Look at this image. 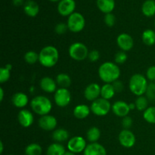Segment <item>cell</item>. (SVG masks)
<instances>
[{
    "label": "cell",
    "instance_id": "6da1fadb",
    "mask_svg": "<svg viewBox=\"0 0 155 155\" xmlns=\"http://www.w3.org/2000/svg\"><path fill=\"white\" fill-rule=\"evenodd\" d=\"M120 73L119 66L113 62H104L98 68V76L104 83H113L118 80Z\"/></svg>",
    "mask_w": 155,
    "mask_h": 155
},
{
    "label": "cell",
    "instance_id": "7a4b0ae2",
    "mask_svg": "<svg viewBox=\"0 0 155 155\" xmlns=\"http://www.w3.org/2000/svg\"><path fill=\"white\" fill-rule=\"evenodd\" d=\"M59 59V52L57 48L53 45L43 47L39 53V62L45 68H52Z\"/></svg>",
    "mask_w": 155,
    "mask_h": 155
},
{
    "label": "cell",
    "instance_id": "3957f363",
    "mask_svg": "<svg viewBox=\"0 0 155 155\" xmlns=\"http://www.w3.org/2000/svg\"><path fill=\"white\" fill-rule=\"evenodd\" d=\"M30 107L34 113L39 116L47 115L51 112L52 104L48 98L43 95L34 97L30 101Z\"/></svg>",
    "mask_w": 155,
    "mask_h": 155
},
{
    "label": "cell",
    "instance_id": "277c9868",
    "mask_svg": "<svg viewBox=\"0 0 155 155\" xmlns=\"http://www.w3.org/2000/svg\"><path fill=\"white\" fill-rule=\"evenodd\" d=\"M148 83L147 78L142 74H134L130 78L129 82V88L132 93L136 96H142L145 94Z\"/></svg>",
    "mask_w": 155,
    "mask_h": 155
},
{
    "label": "cell",
    "instance_id": "5b68a950",
    "mask_svg": "<svg viewBox=\"0 0 155 155\" xmlns=\"http://www.w3.org/2000/svg\"><path fill=\"white\" fill-rule=\"evenodd\" d=\"M89 50L85 44L80 42H76L71 44L68 49L69 55L73 60L82 61L88 58Z\"/></svg>",
    "mask_w": 155,
    "mask_h": 155
},
{
    "label": "cell",
    "instance_id": "8992f818",
    "mask_svg": "<svg viewBox=\"0 0 155 155\" xmlns=\"http://www.w3.org/2000/svg\"><path fill=\"white\" fill-rule=\"evenodd\" d=\"M67 24H68V30L71 32L80 33L86 26V20L82 14L79 12H74L68 17Z\"/></svg>",
    "mask_w": 155,
    "mask_h": 155
},
{
    "label": "cell",
    "instance_id": "52a82bcc",
    "mask_svg": "<svg viewBox=\"0 0 155 155\" xmlns=\"http://www.w3.org/2000/svg\"><path fill=\"white\" fill-rule=\"evenodd\" d=\"M112 105L108 100L99 98L92 101L90 106L91 112L98 117L106 116L111 110Z\"/></svg>",
    "mask_w": 155,
    "mask_h": 155
},
{
    "label": "cell",
    "instance_id": "ba28073f",
    "mask_svg": "<svg viewBox=\"0 0 155 155\" xmlns=\"http://www.w3.org/2000/svg\"><path fill=\"white\" fill-rule=\"evenodd\" d=\"M54 100L55 104L60 107H65L71 103V95L70 91L64 88H59L54 92Z\"/></svg>",
    "mask_w": 155,
    "mask_h": 155
},
{
    "label": "cell",
    "instance_id": "9c48e42d",
    "mask_svg": "<svg viewBox=\"0 0 155 155\" xmlns=\"http://www.w3.org/2000/svg\"><path fill=\"white\" fill-rule=\"evenodd\" d=\"M68 151L74 153V154H78L85 151L86 146V142L85 139L82 136H74L68 140Z\"/></svg>",
    "mask_w": 155,
    "mask_h": 155
},
{
    "label": "cell",
    "instance_id": "30bf717a",
    "mask_svg": "<svg viewBox=\"0 0 155 155\" xmlns=\"http://www.w3.org/2000/svg\"><path fill=\"white\" fill-rule=\"evenodd\" d=\"M118 140L123 147L130 148L136 144V136L130 130H123L118 136Z\"/></svg>",
    "mask_w": 155,
    "mask_h": 155
},
{
    "label": "cell",
    "instance_id": "8fae6325",
    "mask_svg": "<svg viewBox=\"0 0 155 155\" xmlns=\"http://www.w3.org/2000/svg\"><path fill=\"white\" fill-rule=\"evenodd\" d=\"M76 8L75 0H61L58 4V12L64 17H69L74 13Z\"/></svg>",
    "mask_w": 155,
    "mask_h": 155
},
{
    "label": "cell",
    "instance_id": "7c38bea8",
    "mask_svg": "<svg viewBox=\"0 0 155 155\" xmlns=\"http://www.w3.org/2000/svg\"><path fill=\"white\" fill-rule=\"evenodd\" d=\"M39 127L45 131H53L58 125L57 119L52 115H44L39 119Z\"/></svg>",
    "mask_w": 155,
    "mask_h": 155
},
{
    "label": "cell",
    "instance_id": "4fadbf2b",
    "mask_svg": "<svg viewBox=\"0 0 155 155\" xmlns=\"http://www.w3.org/2000/svg\"><path fill=\"white\" fill-rule=\"evenodd\" d=\"M117 43L118 47L124 51H130L134 45L133 38L130 34L126 33H120L117 38Z\"/></svg>",
    "mask_w": 155,
    "mask_h": 155
},
{
    "label": "cell",
    "instance_id": "5bb4252c",
    "mask_svg": "<svg viewBox=\"0 0 155 155\" xmlns=\"http://www.w3.org/2000/svg\"><path fill=\"white\" fill-rule=\"evenodd\" d=\"M101 96V86L95 83H90L84 90V97L87 101H94Z\"/></svg>",
    "mask_w": 155,
    "mask_h": 155
},
{
    "label": "cell",
    "instance_id": "9a60e30c",
    "mask_svg": "<svg viewBox=\"0 0 155 155\" xmlns=\"http://www.w3.org/2000/svg\"><path fill=\"white\" fill-rule=\"evenodd\" d=\"M111 110L116 116L120 117H124L126 116H128L130 111L129 104H127L124 101H115L112 104Z\"/></svg>",
    "mask_w": 155,
    "mask_h": 155
},
{
    "label": "cell",
    "instance_id": "2e32d148",
    "mask_svg": "<svg viewBox=\"0 0 155 155\" xmlns=\"http://www.w3.org/2000/svg\"><path fill=\"white\" fill-rule=\"evenodd\" d=\"M18 120L20 125L24 128L31 127L34 121V117L33 114L27 109H22L19 111L18 115Z\"/></svg>",
    "mask_w": 155,
    "mask_h": 155
},
{
    "label": "cell",
    "instance_id": "e0dca14e",
    "mask_svg": "<svg viewBox=\"0 0 155 155\" xmlns=\"http://www.w3.org/2000/svg\"><path fill=\"white\" fill-rule=\"evenodd\" d=\"M39 86L41 89L47 93H53L57 90V83L50 77H42L39 82Z\"/></svg>",
    "mask_w": 155,
    "mask_h": 155
},
{
    "label": "cell",
    "instance_id": "ac0fdd59",
    "mask_svg": "<svg viewBox=\"0 0 155 155\" xmlns=\"http://www.w3.org/2000/svg\"><path fill=\"white\" fill-rule=\"evenodd\" d=\"M83 155H107V151L103 145L95 142L87 145L83 151Z\"/></svg>",
    "mask_w": 155,
    "mask_h": 155
},
{
    "label": "cell",
    "instance_id": "d6986e66",
    "mask_svg": "<svg viewBox=\"0 0 155 155\" xmlns=\"http://www.w3.org/2000/svg\"><path fill=\"white\" fill-rule=\"evenodd\" d=\"M12 104L18 108L26 107L29 102V98L24 92H17L12 96Z\"/></svg>",
    "mask_w": 155,
    "mask_h": 155
},
{
    "label": "cell",
    "instance_id": "ffe728a7",
    "mask_svg": "<svg viewBox=\"0 0 155 155\" xmlns=\"http://www.w3.org/2000/svg\"><path fill=\"white\" fill-rule=\"evenodd\" d=\"M96 5L98 8L105 15L112 13L114 9L115 8L114 0H97Z\"/></svg>",
    "mask_w": 155,
    "mask_h": 155
},
{
    "label": "cell",
    "instance_id": "44dd1931",
    "mask_svg": "<svg viewBox=\"0 0 155 155\" xmlns=\"http://www.w3.org/2000/svg\"><path fill=\"white\" fill-rule=\"evenodd\" d=\"M24 12L27 16L30 17V18H34L39 12V5L36 2L33 1V0L27 1L24 4Z\"/></svg>",
    "mask_w": 155,
    "mask_h": 155
},
{
    "label": "cell",
    "instance_id": "7402d4cb",
    "mask_svg": "<svg viewBox=\"0 0 155 155\" xmlns=\"http://www.w3.org/2000/svg\"><path fill=\"white\" fill-rule=\"evenodd\" d=\"M91 109L86 104H78L76 106L74 109V117L79 120H83L87 117L89 114H90Z\"/></svg>",
    "mask_w": 155,
    "mask_h": 155
},
{
    "label": "cell",
    "instance_id": "603a6c76",
    "mask_svg": "<svg viewBox=\"0 0 155 155\" xmlns=\"http://www.w3.org/2000/svg\"><path fill=\"white\" fill-rule=\"evenodd\" d=\"M142 12L145 16L151 18L155 15V1L146 0L144 2L142 6Z\"/></svg>",
    "mask_w": 155,
    "mask_h": 155
},
{
    "label": "cell",
    "instance_id": "cb8c5ba5",
    "mask_svg": "<svg viewBox=\"0 0 155 155\" xmlns=\"http://www.w3.org/2000/svg\"><path fill=\"white\" fill-rule=\"evenodd\" d=\"M53 140L55 141L58 143L66 142L69 139V133L65 129H57L53 131L52 135Z\"/></svg>",
    "mask_w": 155,
    "mask_h": 155
},
{
    "label": "cell",
    "instance_id": "d4e9b609",
    "mask_svg": "<svg viewBox=\"0 0 155 155\" xmlns=\"http://www.w3.org/2000/svg\"><path fill=\"white\" fill-rule=\"evenodd\" d=\"M115 92L112 83H104L101 87V98L106 100H110L114 96Z\"/></svg>",
    "mask_w": 155,
    "mask_h": 155
},
{
    "label": "cell",
    "instance_id": "484cf974",
    "mask_svg": "<svg viewBox=\"0 0 155 155\" xmlns=\"http://www.w3.org/2000/svg\"><path fill=\"white\" fill-rule=\"evenodd\" d=\"M66 153L64 147L61 143L54 142L51 144L47 148L46 155H64Z\"/></svg>",
    "mask_w": 155,
    "mask_h": 155
},
{
    "label": "cell",
    "instance_id": "4316f807",
    "mask_svg": "<svg viewBox=\"0 0 155 155\" xmlns=\"http://www.w3.org/2000/svg\"><path fill=\"white\" fill-rule=\"evenodd\" d=\"M142 39L144 44L148 46L155 44V31L151 29H147L142 33Z\"/></svg>",
    "mask_w": 155,
    "mask_h": 155
},
{
    "label": "cell",
    "instance_id": "83f0119b",
    "mask_svg": "<svg viewBox=\"0 0 155 155\" xmlns=\"http://www.w3.org/2000/svg\"><path fill=\"white\" fill-rule=\"evenodd\" d=\"M55 81L58 86H60V88H64V89H68L71 85V82H72L71 77L64 73L58 74Z\"/></svg>",
    "mask_w": 155,
    "mask_h": 155
},
{
    "label": "cell",
    "instance_id": "f1b7e54d",
    "mask_svg": "<svg viewBox=\"0 0 155 155\" xmlns=\"http://www.w3.org/2000/svg\"><path fill=\"white\" fill-rule=\"evenodd\" d=\"M101 137V131L96 127H92L88 130L86 133V138L90 143H95L99 140Z\"/></svg>",
    "mask_w": 155,
    "mask_h": 155
},
{
    "label": "cell",
    "instance_id": "f546056e",
    "mask_svg": "<svg viewBox=\"0 0 155 155\" xmlns=\"http://www.w3.org/2000/svg\"><path fill=\"white\" fill-rule=\"evenodd\" d=\"M42 152V147L37 143L30 144L25 148L26 155H41Z\"/></svg>",
    "mask_w": 155,
    "mask_h": 155
},
{
    "label": "cell",
    "instance_id": "4dcf8cb0",
    "mask_svg": "<svg viewBox=\"0 0 155 155\" xmlns=\"http://www.w3.org/2000/svg\"><path fill=\"white\" fill-rule=\"evenodd\" d=\"M143 118L146 122L155 124V107H148L144 111Z\"/></svg>",
    "mask_w": 155,
    "mask_h": 155
},
{
    "label": "cell",
    "instance_id": "1f68e13d",
    "mask_svg": "<svg viewBox=\"0 0 155 155\" xmlns=\"http://www.w3.org/2000/svg\"><path fill=\"white\" fill-rule=\"evenodd\" d=\"M135 104H136V109L139 111H145L147 108H148V98L146 97L143 96H139L136 98V101H135Z\"/></svg>",
    "mask_w": 155,
    "mask_h": 155
},
{
    "label": "cell",
    "instance_id": "d6a6232c",
    "mask_svg": "<svg viewBox=\"0 0 155 155\" xmlns=\"http://www.w3.org/2000/svg\"><path fill=\"white\" fill-rule=\"evenodd\" d=\"M24 60L29 64H34L39 61V53L34 51H28L24 54Z\"/></svg>",
    "mask_w": 155,
    "mask_h": 155
},
{
    "label": "cell",
    "instance_id": "836d02e7",
    "mask_svg": "<svg viewBox=\"0 0 155 155\" xmlns=\"http://www.w3.org/2000/svg\"><path fill=\"white\" fill-rule=\"evenodd\" d=\"M11 71L5 67L0 68V83H4L10 79Z\"/></svg>",
    "mask_w": 155,
    "mask_h": 155
},
{
    "label": "cell",
    "instance_id": "e575fe53",
    "mask_svg": "<svg viewBox=\"0 0 155 155\" xmlns=\"http://www.w3.org/2000/svg\"><path fill=\"white\" fill-rule=\"evenodd\" d=\"M127 58H128V56H127V54L126 53V51H120L115 54V63L117 64H122L125 63L127 61Z\"/></svg>",
    "mask_w": 155,
    "mask_h": 155
},
{
    "label": "cell",
    "instance_id": "d590c367",
    "mask_svg": "<svg viewBox=\"0 0 155 155\" xmlns=\"http://www.w3.org/2000/svg\"><path fill=\"white\" fill-rule=\"evenodd\" d=\"M145 94L148 99L155 100V83L154 82H151L148 84Z\"/></svg>",
    "mask_w": 155,
    "mask_h": 155
},
{
    "label": "cell",
    "instance_id": "8d00e7d4",
    "mask_svg": "<svg viewBox=\"0 0 155 155\" xmlns=\"http://www.w3.org/2000/svg\"><path fill=\"white\" fill-rule=\"evenodd\" d=\"M104 21L106 25L109 27H112L114 26L115 22H116V17L114 14L108 13L104 15Z\"/></svg>",
    "mask_w": 155,
    "mask_h": 155
},
{
    "label": "cell",
    "instance_id": "74e56055",
    "mask_svg": "<svg viewBox=\"0 0 155 155\" xmlns=\"http://www.w3.org/2000/svg\"><path fill=\"white\" fill-rule=\"evenodd\" d=\"M68 30V24H65V23H58V24H56V26L54 27V31L58 35H62L64 34Z\"/></svg>",
    "mask_w": 155,
    "mask_h": 155
},
{
    "label": "cell",
    "instance_id": "f35d334b",
    "mask_svg": "<svg viewBox=\"0 0 155 155\" xmlns=\"http://www.w3.org/2000/svg\"><path fill=\"white\" fill-rule=\"evenodd\" d=\"M88 58L91 62H96L100 58V53L97 50H92L88 54Z\"/></svg>",
    "mask_w": 155,
    "mask_h": 155
},
{
    "label": "cell",
    "instance_id": "ab89813d",
    "mask_svg": "<svg viewBox=\"0 0 155 155\" xmlns=\"http://www.w3.org/2000/svg\"><path fill=\"white\" fill-rule=\"evenodd\" d=\"M133 119L130 116H126L123 117L122 126L124 128V130H130V128L133 125Z\"/></svg>",
    "mask_w": 155,
    "mask_h": 155
},
{
    "label": "cell",
    "instance_id": "60d3db41",
    "mask_svg": "<svg viewBox=\"0 0 155 155\" xmlns=\"http://www.w3.org/2000/svg\"><path fill=\"white\" fill-rule=\"evenodd\" d=\"M146 77L151 82H154L155 80V66H151L148 68L146 72Z\"/></svg>",
    "mask_w": 155,
    "mask_h": 155
},
{
    "label": "cell",
    "instance_id": "b9f144b4",
    "mask_svg": "<svg viewBox=\"0 0 155 155\" xmlns=\"http://www.w3.org/2000/svg\"><path fill=\"white\" fill-rule=\"evenodd\" d=\"M112 85H113L114 89L115 92H121L124 89V83H123L121 81H120L119 80L114 82V83H112Z\"/></svg>",
    "mask_w": 155,
    "mask_h": 155
},
{
    "label": "cell",
    "instance_id": "7bdbcfd3",
    "mask_svg": "<svg viewBox=\"0 0 155 155\" xmlns=\"http://www.w3.org/2000/svg\"><path fill=\"white\" fill-rule=\"evenodd\" d=\"M14 5L15 6H21L24 3V0H12Z\"/></svg>",
    "mask_w": 155,
    "mask_h": 155
},
{
    "label": "cell",
    "instance_id": "ee69618b",
    "mask_svg": "<svg viewBox=\"0 0 155 155\" xmlns=\"http://www.w3.org/2000/svg\"><path fill=\"white\" fill-rule=\"evenodd\" d=\"M3 98H4V90L2 88H0V101H2Z\"/></svg>",
    "mask_w": 155,
    "mask_h": 155
},
{
    "label": "cell",
    "instance_id": "f6af8a7d",
    "mask_svg": "<svg viewBox=\"0 0 155 155\" xmlns=\"http://www.w3.org/2000/svg\"><path fill=\"white\" fill-rule=\"evenodd\" d=\"M129 106H130V110H135V109H136L135 103H130V104H129Z\"/></svg>",
    "mask_w": 155,
    "mask_h": 155
},
{
    "label": "cell",
    "instance_id": "bcb514c9",
    "mask_svg": "<svg viewBox=\"0 0 155 155\" xmlns=\"http://www.w3.org/2000/svg\"><path fill=\"white\" fill-rule=\"evenodd\" d=\"M3 151H4V145H3V142H0V154H2Z\"/></svg>",
    "mask_w": 155,
    "mask_h": 155
},
{
    "label": "cell",
    "instance_id": "7dc6e473",
    "mask_svg": "<svg viewBox=\"0 0 155 155\" xmlns=\"http://www.w3.org/2000/svg\"><path fill=\"white\" fill-rule=\"evenodd\" d=\"M5 67L6 68H8V70H10V71H12V65L10 64H6Z\"/></svg>",
    "mask_w": 155,
    "mask_h": 155
},
{
    "label": "cell",
    "instance_id": "c3c4849f",
    "mask_svg": "<svg viewBox=\"0 0 155 155\" xmlns=\"http://www.w3.org/2000/svg\"><path fill=\"white\" fill-rule=\"evenodd\" d=\"M64 155H76V154H74V153L71 152V151H66V153H65Z\"/></svg>",
    "mask_w": 155,
    "mask_h": 155
},
{
    "label": "cell",
    "instance_id": "681fc988",
    "mask_svg": "<svg viewBox=\"0 0 155 155\" xmlns=\"http://www.w3.org/2000/svg\"><path fill=\"white\" fill-rule=\"evenodd\" d=\"M48 1H50V2H60L61 0H48Z\"/></svg>",
    "mask_w": 155,
    "mask_h": 155
},
{
    "label": "cell",
    "instance_id": "f907efd6",
    "mask_svg": "<svg viewBox=\"0 0 155 155\" xmlns=\"http://www.w3.org/2000/svg\"><path fill=\"white\" fill-rule=\"evenodd\" d=\"M154 27H155V21H154Z\"/></svg>",
    "mask_w": 155,
    "mask_h": 155
},
{
    "label": "cell",
    "instance_id": "816d5d0a",
    "mask_svg": "<svg viewBox=\"0 0 155 155\" xmlns=\"http://www.w3.org/2000/svg\"><path fill=\"white\" fill-rule=\"evenodd\" d=\"M154 83H155V80H154Z\"/></svg>",
    "mask_w": 155,
    "mask_h": 155
},
{
    "label": "cell",
    "instance_id": "f5cc1de1",
    "mask_svg": "<svg viewBox=\"0 0 155 155\" xmlns=\"http://www.w3.org/2000/svg\"><path fill=\"white\" fill-rule=\"evenodd\" d=\"M27 1H30V0H27Z\"/></svg>",
    "mask_w": 155,
    "mask_h": 155
}]
</instances>
